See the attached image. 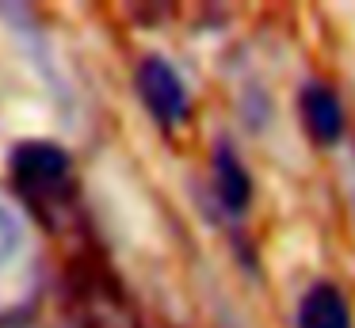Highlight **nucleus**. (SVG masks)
Returning a JSON list of instances; mask_svg holds the SVG:
<instances>
[{
	"label": "nucleus",
	"mask_w": 355,
	"mask_h": 328,
	"mask_svg": "<svg viewBox=\"0 0 355 328\" xmlns=\"http://www.w3.org/2000/svg\"><path fill=\"white\" fill-rule=\"evenodd\" d=\"M138 92L161 126H176L187 114V88L164 58H146L138 69Z\"/></svg>",
	"instance_id": "nucleus-1"
},
{
	"label": "nucleus",
	"mask_w": 355,
	"mask_h": 328,
	"mask_svg": "<svg viewBox=\"0 0 355 328\" xmlns=\"http://www.w3.org/2000/svg\"><path fill=\"white\" fill-rule=\"evenodd\" d=\"M12 172L27 195H50L69 175V157L50 141H24L12 153Z\"/></svg>",
	"instance_id": "nucleus-2"
},
{
	"label": "nucleus",
	"mask_w": 355,
	"mask_h": 328,
	"mask_svg": "<svg viewBox=\"0 0 355 328\" xmlns=\"http://www.w3.org/2000/svg\"><path fill=\"white\" fill-rule=\"evenodd\" d=\"M302 114H306L309 134H313L321 145L340 141V134H344V111H340V99L332 96V88L309 84L306 96H302Z\"/></svg>",
	"instance_id": "nucleus-3"
},
{
	"label": "nucleus",
	"mask_w": 355,
	"mask_h": 328,
	"mask_svg": "<svg viewBox=\"0 0 355 328\" xmlns=\"http://www.w3.org/2000/svg\"><path fill=\"white\" fill-rule=\"evenodd\" d=\"M298 325L302 328H352V313L347 302L336 286L329 282H317L298 305Z\"/></svg>",
	"instance_id": "nucleus-4"
},
{
	"label": "nucleus",
	"mask_w": 355,
	"mask_h": 328,
	"mask_svg": "<svg viewBox=\"0 0 355 328\" xmlns=\"http://www.w3.org/2000/svg\"><path fill=\"white\" fill-rule=\"evenodd\" d=\"M214 183H218L222 202L230 206L233 214H241L248 206V198H252V180H248V172L241 168L237 153L225 149V145H218V153H214Z\"/></svg>",
	"instance_id": "nucleus-5"
},
{
	"label": "nucleus",
	"mask_w": 355,
	"mask_h": 328,
	"mask_svg": "<svg viewBox=\"0 0 355 328\" xmlns=\"http://www.w3.org/2000/svg\"><path fill=\"white\" fill-rule=\"evenodd\" d=\"M19 241H24V225H19V218L8 210V206H0V264H8V259L16 256Z\"/></svg>",
	"instance_id": "nucleus-6"
}]
</instances>
